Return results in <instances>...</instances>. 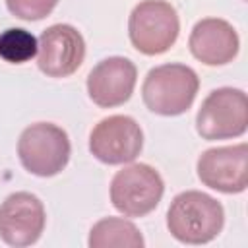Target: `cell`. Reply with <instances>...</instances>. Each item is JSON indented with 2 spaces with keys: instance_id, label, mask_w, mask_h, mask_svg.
I'll return each mask as SVG.
<instances>
[{
  "instance_id": "1",
  "label": "cell",
  "mask_w": 248,
  "mask_h": 248,
  "mask_svg": "<svg viewBox=\"0 0 248 248\" xmlns=\"http://www.w3.org/2000/svg\"><path fill=\"white\" fill-rule=\"evenodd\" d=\"M223 225V205L200 190L180 192L167 211V229L182 244H207L221 232Z\"/></svg>"
},
{
  "instance_id": "2",
  "label": "cell",
  "mask_w": 248,
  "mask_h": 248,
  "mask_svg": "<svg viewBox=\"0 0 248 248\" xmlns=\"http://www.w3.org/2000/svg\"><path fill=\"white\" fill-rule=\"evenodd\" d=\"M200 89L198 74L186 64H163L147 72L141 85L145 107L161 116L186 112Z\"/></svg>"
},
{
  "instance_id": "3",
  "label": "cell",
  "mask_w": 248,
  "mask_h": 248,
  "mask_svg": "<svg viewBox=\"0 0 248 248\" xmlns=\"http://www.w3.org/2000/svg\"><path fill=\"white\" fill-rule=\"evenodd\" d=\"M180 19L165 0H141L128 17V35L136 50L147 56L167 52L178 39Z\"/></svg>"
},
{
  "instance_id": "4",
  "label": "cell",
  "mask_w": 248,
  "mask_h": 248,
  "mask_svg": "<svg viewBox=\"0 0 248 248\" xmlns=\"http://www.w3.org/2000/svg\"><path fill=\"white\" fill-rule=\"evenodd\" d=\"M72 145L66 130L52 122L27 126L17 140V157L25 170L37 176H54L70 161Z\"/></svg>"
},
{
  "instance_id": "5",
  "label": "cell",
  "mask_w": 248,
  "mask_h": 248,
  "mask_svg": "<svg viewBox=\"0 0 248 248\" xmlns=\"http://www.w3.org/2000/svg\"><path fill=\"white\" fill-rule=\"evenodd\" d=\"M248 128V97L236 87L213 89L196 114V130L203 140L238 138Z\"/></svg>"
},
{
  "instance_id": "6",
  "label": "cell",
  "mask_w": 248,
  "mask_h": 248,
  "mask_svg": "<svg viewBox=\"0 0 248 248\" xmlns=\"http://www.w3.org/2000/svg\"><path fill=\"white\" fill-rule=\"evenodd\" d=\"M163 192L165 182L161 174L145 163L128 165L110 180V202L126 217H143L153 211Z\"/></svg>"
},
{
  "instance_id": "7",
  "label": "cell",
  "mask_w": 248,
  "mask_h": 248,
  "mask_svg": "<svg viewBox=\"0 0 248 248\" xmlns=\"http://www.w3.org/2000/svg\"><path fill=\"white\" fill-rule=\"evenodd\" d=\"M143 147V132L140 124L126 114L103 118L89 134V151L105 165L132 163Z\"/></svg>"
},
{
  "instance_id": "8",
  "label": "cell",
  "mask_w": 248,
  "mask_h": 248,
  "mask_svg": "<svg viewBox=\"0 0 248 248\" xmlns=\"http://www.w3.org/2000/svg\"><path fill=\"white\" fill-rule=\"evenodd\" d=\"M85 41L68 23L46 27L37 39V66L48 78H68L83 62Z\"/></svg>"
},
{
  "instance_id": "9",
  "label": "cell",
  "mask_w": 248,
  "mask_h": 248,
  "mask_svg": "<svg viewBox=\"0 0 248 248\" xmlns=\"http://www.w3.org/2000/svg\"><path fill=\"white\" fill-rule=\"evenodd\" d=\"M196 170L203 186L223 194H240L248 186V147L238 143L205 149Z\"/></svg>"
},
{
  "instance_id": "10",
  "label": "cell",
  "mask_w": 248,
  "mask_h": 248,
  "mask_svg": "<svg viewBox=\"0 0 248 248\" xmlns=\"http://www.w3.org/2000/svg\"><path fill=\"white\" fill-rule=\"evenodd\" d=\"M46 223L43 202L31 192L10 194L0 205V238L8 246L35 244Z\"/></svg>"
},
{
  "instance_id": "11",
  "label": "cell",
  "mask_w": 248,
  "mask_h": 248,
  "mask_svg": "<svg viewBox=\"0 0 248 248\" xmlns=\"http://www.w3.org/2000/svg\"><path fill=\"white\" fill-rule=\"evenodd\" d=\"M138 68L124 56H108L101 60L87 76L89 99L101 108L124 105L136 87Z\"/></svg>"
},
{
  "instance_id": "12",
  "label": "cell",
  "mask_w": 248,
  "mask_h": 248,
  "mask_svg": "<svg viewBox=\"0 0 248 248\" xmlns=\"http://www.w3.org/2000/svg\"><path fill=\"white\" fill-rule=\"evenodd\" d=\"M188 46L196 60L207 66H223L234 60L240 41L229 21L221 17H205L194 25Z\"/></svg>"
},
{
  "instance_id": "13",
  "label": "cell",
  "mask_w": 248,
  "mask_h": 248,
  "mask_svg": "<svg viewBox=\"0 0 248 248\" xmlns=\"http://www.w3.org/2000/svg\"><path fill=\"white\" fill-rule=\"evenodd\" d=\"M89 248H143L140 229L122 217H105L89 231Z\"/></svg>"
},
{
  "instance_id": "14",
  "label": "cell",
  "mask_w": 248,
  "mask_h": 248,
  "mask_svg": "<svg viewBox=\"0 0 248 248\" xmlns=\"http://www.w3.org/2000/svg\"><path fill=\"white\" fill-rule=\"evenodd\" d=\"M37 54V39L21 27H10L0 33V58L10 64H23Z\"/></svg>"
},
{
  "instance_id": "15",
  "label": "cell",
  "mask_w": 248,
  "mask_h": 248,
  "mask_svg": "<svg viewBox=\"0 0 248 248\" xmlns=\"http://www.w3.org/2000/svg\"><path fill=\"white\" fill-rule=\"evenodd\" d=\"M56 4L58 0H6L8 12L25 21H39L46 17Z\"/></svg>"
}]
</instances>
